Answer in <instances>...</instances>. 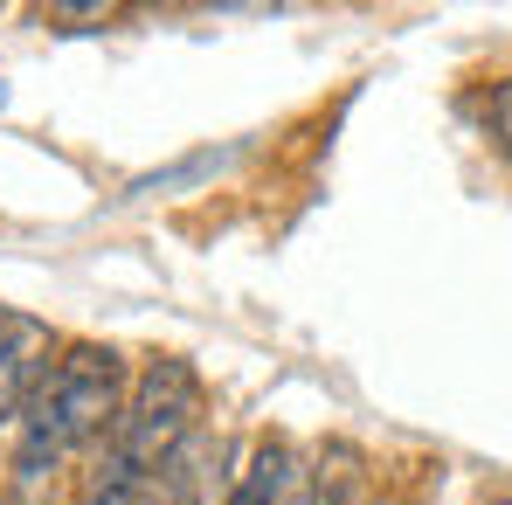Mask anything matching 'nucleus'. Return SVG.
I'll list each match as a JSON object with an SVG mask.
<instances>
[{"label":"nucleus","mask_w":512,"mask_h":505,"mask_svg":"<svg viewBox=\"0 0 512 505\" xmlns=\"http://www.w3.org/2000/svg\"><path fill=\"white\" fill-rule=\"evenodd\" d=\"M485 505H512V492H499V499H485Z\"/></svg>","instance_id":"nucleus-5"},{"label":"nucleus","mask_w":512,"mask_h":505,"mask_svg":"<svg viewBox=\"0 0 512 505\" xmlns=\"http://www.w3.org/2000/svg\"><path fill=\"white\" fill-rule=\"evenodd\" d=\"M492 139H499V153L512 160V77L492 90Z\"/></svg>","instance_id":"nucleus-4"},{"label":"nucleus","mask_w":512,"mask_h":505,"mask_svg":"<svg viewBox=\"0 0 512 505\" xmlns=\"http://www.w3.org/2000/svg\"><path fill=\"white\" fill-rule=\"evenodd\" d=\"M56 353V333L42 326V319H28V312H0V429L28 416V402H35V388L49 381V360Z\"/></svg>","instance_id":"nucleus-2"},{"label":"nucleus","mask_w":512,"mask_h":505,"mask_svg":"<svg viewBox=\"0 0 512 505\" xmlns=\"http://www.w3.org/2000/svg\"><path fill=\"white\" fill-rule=\"evenodd\" d=\"M0 97H7V90H0Z\"/></svg>","instance_id":"nucleus-6"},{"label":"nucleus","mask_w":512,"mask_h":505,"mask_svg":"<svg viewBox=\"0 0 512 505\" xmlns=\"http://www.w3.org/2000/svg\"><path fill=\"white\" fill-rule=\"evenodd\" d=\"M291 478H298L291 450H284V443H256V457L243 464V478H236V492H229V505H284V492H291Z\"/></svg>","instance_id":"nucleus-3"},{"label":"nucleus","mask_w":512,"mask_h":505,"mask_svg":"<svg viewBox=\"0 0 512 505\" xmlns=\"http://www.w3.org/2000/svg\"><path fill=\"white\" fill-rule=\"evenodd\" d=\"M125 395H132V381H125V353L118 346H90V339L63 346L56 367H49V381L35 388L21 429H14V471L21 478L63 471L84 443L118 429Z\"/></svg>","instance_id":"nucleus-1"}]
</instances>
